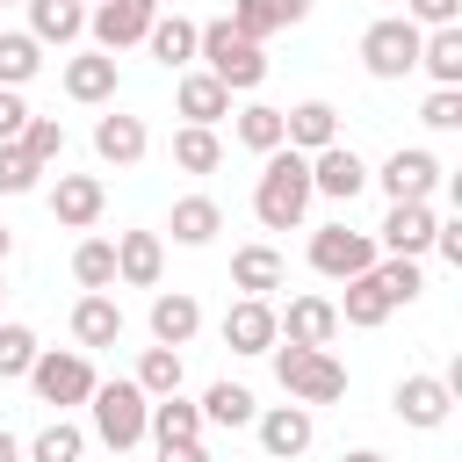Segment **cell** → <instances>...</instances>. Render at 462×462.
Masks as SVG:
<instances>
[{"label": "cell", "mask_w": 462, "mask_h": 462, "mask_svg": "<svg viewBox=\"0 0 462 462\" xmlns=\"http://www.w3.org/2000/svg\"><path fill=\"white\" fill-rule=\"evenodd\" d=\"M253 217L267 231H296L310 217V159L303 152H267L260 159V180H253Z\"/></svg>", "instance_id": "1"}, {"label": "cell", "mask_w": 462, "mask_h": 462, "mask_svg": "<svg viewBox=\"0 0 462 462\" xmlns=\"http://www.w3.org/2000/svg\"><path fill=\"white\" fill-rule=\"evenodd\" d=\"M195 58H202V72H209L224 94H253V87L267 79L260 43H245L231 22H202V29H195Z\"/></svg>", "instance_id": "2"}, {"label": "cell", "mask_w": 462, "mask_h": 462, "mask_svg": "<svg viewBox=\"0 0 462 462\" xmlns=\"http://www.w3.org/2000/svg\"><path fill=\"white\" fill-rule=\"evenodd\" d=\"M101 209H108L101 173H58V180H51V217H58L65 231H94Z\"/></svg>", "instance_id": "11"}, {"label": "cell", "mask_w": 462, "mask_h": 462, "mask_svg": "<svg viewBox=\"0 0 462 462\" xmlns=\"http://www.w3.org/2000/svg\"><path fill=\"white\" fill-rule=\"evenodd\" d=\"M94 7H101V0H94Z\"/></svg>", "instance_id": "54"}, {"label": "cell", "mask_w": 462, "mask_h": 462, "mask_svg": "<svg viewBox=\"0 0 462 462\" xmlns=\"http://www.w3.org/2000/svg\"><path fill=\"white\" fill-rule=\"evenodd\" d=\"M303 14H310V0H231V14H224V22H231L245 43H267L274 29H296Z\"/></svg>", "instance_id": "21"}, {"label": "cell", "mask_w": 462, "mask_h": 462, "mask_svg": "<svg viewBox=\"0 0 462 462\" xmlns=\"http://www.w3.org/2000/svg\"><path fill=\"white\" fill-rule=\"evenodd\" d=\"M419 65L433 72V87H462V22L455 29H426L419 36Z\"/></svg>", "instance_id": "30"}, {"label": "cell", "mask_w": 462, "mask_h": 462, "mask_svg": "<svg viewBox=\"0 0 462 462\" xmlns=\"http://www.w3.org/2000/svg\"><path fill=\"white\" fill-rule=\"evenodd\" d=\"M368 274L383 282V296H390V310H397V303H419V289H426V267H419V260H375Z\"/></svg>", "instance_id": "40"}, {"label": "cell", "mask_w": 462, "mask_h": 462, "mask_svg": "<svg viewBox=\"0 0 462 462\" xmlns=\"http://www.w3.org/2000/svg\"><path fill=\"white\" fill-rule=\"evenodd\" d=\"M22 123H29V101H22L14 87H0V144H14V137H22Z\"/></svg>", "instance_id": "46"}, {"label": "cell", "mask_w": 462, "mask_h": 462, "mask_svg": "<svg viewBox=\"0 0 462 462\" xmlns=\"http://www.w3.org/2000/svg\"><path fill=\"white\" fill-rule=\"evenodd\" d=\"M390 404H397V419H404V426L433 433V426H448V411H455V390H448L440 375H404V383L390 390Z\"/></svg>", "instance_id": "14"}, {"label": "cell", "mask_w": 462, "mask_h": 462, "mask_svg": "<svg viewBox=\"0 0 462 462\" xmlns=\"http://www.w3.org/2000/svg\"><path fill=\"white\" fill-rule=\"evenodd\" d=\"M130 383H137L144 397H173V390H180V346H144Z\"/></svg>", "instance_id": "36"}, {"label": "cell", "mask_w": 462, "mask_h": 462, "mask_svg": "<svg viewBox=\"0 0 462 462\" xmlns=\"http://www.w3.org/2000/svg\"><path fill=\"white\" fill-rule=\"evenodd\" d=\"M282 144L289 152H325V144H339V108L332 101H296V108H282Z\"/></svg>", "instance_id": "17"}, {"label": "cell", "mask_w": 462, "mask_h": 462, "mask_svg": "<svg viewBox=\"0 0 462 462\" xmlns=\"http://www.w3.org/2000/svg\"><path fill=\"white\" fill-rule=\"evenodd\" d=\"M43 346H36V332L29 325H14V318H0V383L7 375H29V361H36Z\"/></svg>", "instance_id": "41"}, {"label": "cell", "mask_w": 462, "mask_h": 462, "mask_svg": "<svg viewBox=\"0 0 462 462\" xmlns=\"http://www.w3.org/2000/svg\"><path fill=\"white\" fill-rule=\"evenodd\" d=\"M173 166H180V173H217V166H224V137L202 130V123H180V130H173Z\"/></svg>", "instance_id": "34"}, {"label": "cell", "mask_w": 462, "mask_h": 462, "mask_svg": "<svg viewBox=\"0 0 462 462\" xmlns=\"http://www.w3.org/2000/svg\"><path fill=\"white\" fill-rule=\"evenodd\" d=\"M159 274H166V238H159V231H123V238H116V282L159 289Z\"/></svg>", "instance_id": "19"}, {"label": "cell", "mask_w": 462, "mask_h": 462, "mask_svg": "<svg viewBox=\"0 0 462 462\" xmlns=\"http://www.w3.org/2000/svg\"><path fill=\"white\" fill-rule=\"evenodd\" d=\"M368 180H383V195H390V202H433V188L448 180V166H440L426 144H397Z\"/></svg>", "instance_id": "8"}, {"label": "cell", "mask_w": 462, "mask_h": 462, "mask_svg": "<svg viewBox=\"0 0 462 462\" xmlns=\"http://www.w3.org/2000/svg\"><path fill=\"white\" fill-rule=\"evenodd\" d=\"M274 303L267 296H238L231 310H224V346L231 354H274Z\"/></svg>", "instance_id": "16"}, {"label": "cell", "mask_w": 462, "mask_h": 462, "mask_svg": "<svg viewBox=\"0 0 462 462\" xmlns=\"http://www.w3.org/2000/svg\"><path fill=\"white\" fill-rule=\"evenodd\" d=\"M7 253H14V231H7V224H0V267H7Z\"/></svg>", "instance_id": "50"}, {"label": "cell", "mask_w": 462, "mask_h": 462, "mask_svg": "<svg viewBox=\"0 0 462 462\" xmlns=\"http://www.w3.org/2000/svg\"><path fill=\"white\" fill-rule=\"evenodd\" d=\"M0 7H29V0H0Z\"/></svg>", "instance_id": "51"}, {"label": "cell", "mask_w": 462, "mask_h": 462, "mask_svg": "<svg viewBox=\"0 0 462 462\" xmlns=\"http://www.w3.org/2000/svg\"><path fill=\"white\" fill-rule=\"evenodd\" d=\"M79 455H87V433H79L72 419H51V426L22 448V462H79Z\"/></svg>", "instance_id": "37"}, {"label": "cell", "mask_w": 462, "mask_h": 462, "mask_svg": "<svg viewBox=\"0 0 462 462\" xmlns=\"http://www.w3.org/2000/svg\"><path fill=\"white\" fill-rule=\"evenodd\" d=\"M43 180V166L22 152V144H0V195H29Z\"/></svg>", "instance_id": "42"}, {"label": "cell", "mask_w": 462, "mask_h": 462, "mask_svg": "<svg viewBox=\"0 0 462 462\" xmlns=\"http://www.w3.org/2000/svg\"><path fill=\"white\" fill-rule=\"evenodd\" d=\"M433 202H390V217H383V231H375V253L383 260H419L426 245H433Z\"/></svg>", "instance_id": "9"}, {"label": "cell", "mask_w": 462, "mask_h": 462, "mask_svg": "<svg viewBox=\"0 0 462 462\" xmlns=\"http://www.w3.org/2000/svg\"><path fill=\"white\" fill-rule=\"evenodd\" d=\"M144 433L159 440V448H180V440H202V411L173 390V397H152V419H144Z\"/></svg>", "instance_id": "28"}, {"label": "cell", "mask_w": 462, "mask_h": 462, "mask_svg": "<svg viewBox=\"0 0 462 462\" xmlns=\"http://www.w3.org/2000/svg\"><path fill=\"white\" fill-rule=\"evenodd\" d=\"M426 253H440L448 267H462V217H440V224H433V245H426Z\"/></svg>", "instance_id": "45"}, {"label": "cell", "mask_w": 462, "mask_h": 462, "mask_svg": "<svg viewBox=\"0 0 462 462\" xmlns=\"http://www.w3.org/2000/svg\"><path fill=\"white\" fill-rule=\"evenodd\" d=\"M72 339H79V354L116 346V339H123V303H116L108 289H87V296L72 303Z\"/></svg>", "instance_id": "20"}, {"label": "cell", "mask_w": 462, "mask_h": 462, "mask_svg": "<svg viewBox=\"0 0 462 462\" xmlns=\"http://www.w3.org/2000/svg\"><path fill=\"white\" fill-rule=\"evenodd\" d=\"M419 36H426V29H411L404 14L368 22V29H361V65H368V79H404V72H419Z\"/></svg>", "instance_id": "6"}, {"label": "cell", "mask_w": 462, "mask_h": 462, "mask_svg": "<svg viewBox=\"0 0 462 462\" xmlns=\"http://www.w3.org/2000/svg\"><path fill=\"white\" fill-rule=\"evenodd\" d=\"M87 411H94V433H101V448H116V455H130L137 440H144V419H152V397L130 383V375H116V383H94V397H87Z\"/></svg>", "instance_id": "4"}, {"label": "cell", "mask_w": 462, "mask_h": 462, "mask_svg": "<svg viewBox=\"0 0 462 462\" xmlns=\"http://www.w3.org/2000/svg\"><path fill=\"white\" fill-rule=\"evenodd\" d=\"M404 22L411 29H455L462 22V0H404Z\"/></svg>", "instance_id": "44"}, {"label": "cell", "mask_w": 462, "mask_h": 462, "mask_svg": "<svg viewBox=\"0 0 462 462\" xmlns=\"http://www.w3.org/2000/svg\"><path fill=\"white\" fill-rule=\"evenodd\" d=\"M0 462H22V440H14L7 426H0Z\"/></svg>", "instance_id": "48"}, {"label": "cell", "mask_w": 462, "mask_h": 462, "mask_svg": "<svg viewBox=\"0 0 462 462\" xmlns=\"http://www.w3.org/2000/svg\"><path fill=\"white\" fill-rule=\"evenodd\" d=\"M144 7H152V14H159V0H144Z\"/></svg>", "instance_id": "52"}, {"label": "cell", "mask_w": 462, "mask_h": 462, "mask_svg": "<svg viewBox=\"0 0 462 462\" xmlns=\"http://www.w3.org/2000/svg\"><path fill=\"white\" fill-rule=\"evenodd\" d=\"M72 282L79 289H116V238H79L72 245Z\"/></svg>", "instance_id": "35"}, {"label": "cell", "mask_w": 462, "mask_h": 462, "mask_svg": "<svg viewBox=\"0 0 462 462\" xmlns=\"http://www.w3.org/2000/svg\"><path fill=\"white\" fill-rule=\"evenodd\" d=\"M195 29H202V22H188V14H152L144 51H152L166 72H188V65H195Z\"/></svg>", "instance_id": "25"}, {"label": "cell", "mask_w": 462, "mask_h": 462, "mask_svg": "<svg viewBox=\"0 0 462 462\" xmlns=\"http://www.w3.org/2000/svg\"><path fill=\"white\" fill-rule=\"evenodd\" d=\"M375 260H383L375 238L354 231V224H318V231H310V267H318L325 282H354V274H368Z\"/></svg>", "instance_id": "7"}, {"label": "cell", "mask_w": 462, "mask_h": 462, "mask_svg": "<svg viewBox=\"0 0 462 462\" xmlns=\"http://www.w3.org/2000/svg\"><path fill=\"white\" fill-rule=\"evenodd\" d=\"M14 144H22L36 166H58V159H65V123H58V116H29Z\"/></svg>", "instance_id": "39"}, {"label": "cell", "mask_w": 462, "mask_h": 462, "mask_svg": "<svg viewBox=\"0 0 462 462\" xmlns=\"http://www.w3.org/2000/svg\"><path fill=\"white\" fill-rule=\"evenodd\" d=\"M419 123L426 130H462V87H433L426 108H419Z\"/></svg>", "instance_id": "43"}, {"label": "cell", "mask_w": 462, "mask_h": 462, "mask_svg": "<svg viewBox=\"0 0 462 462\" xmlns=\"http://www.w3.org/2000/svg\"><path fill=\"white\" fill-rule=\"evenodd\" d=\"M195 411H202V426H253V419H260V404H253L245 383H209Z\"/></svg>", "instance_id": "32"}, {"label": "cell", "mask_w": 462, "mask_h": 462, "mask_svg": "<svg viewBox=\"0 0 462 462\" xmlns=\"http://www.w3.org/2000/svg\"><path fill=\"white\" fill-rule=\"evenodd\" d=\"M173 108L188 116V123H202V130H217L224 116H231V94L209 79V72H180V87H173Z\"/></svg>", "instance_id": "26"}, {"label": "cell", "mask_w": 462, "mask_h": 462, "mask_svg": "<svg viewBox=\"0 0 462 462\" xmlns=\"http://www.w3.org/2000/svg\"><path fill=\"white\" fill-rule=\"evenodd\" d=\"M375 7H390V0H375Z\"/></svg>", "instance_id": "53"}, {"label": "cell", "mask_w": 462, "mask_h": 462, "mask_svg": "<svg viewBox=\"0 0 462 462\" xmlns=\"http://www.w3.org/2000/svg\"><path fill=\"white\" fill-rule=\"evenodd\" d=\"M274 375H282L289 404H339L346 397V368L332 361V346H282L274 339Z\"/></svg>", "instance_id": "3"}, {"label": "cell", "mask_w": 462, "mask_h": 462, "mask_svg": "<svg viewBox=\"0 0 462 462\" xmlns=\"http://www.w3.org/2000/svg\"><path fill=\"white\" fill-rule=\"evenodd\" d=\"M361 188H368V166H361V152H354V144H325V152H310V195L354 202Z\"/></svg>", "instance_id": "15"}, {"label": "cell", "mask_w": 462, "mask_h": 462, "mask_svg": "<svg viewBox=\"0 0 462 462\" xmlns=\"http://www.w3.org/2000/svg\"><path fill=\"white\" fill-rule=\"evenodd\" d=\"M29 36L36 43H79L87 36V0H29Z\"/></svg>", "instance_id": "24"}, {"label": "cell", "mask_w": 462, "mask_h": 462, "mask_svg": "<svg viewBox=\"0 0 462 462\" xmlns=\"http://www.w3.org/2000/svg\"><path fill=\"white\" fill-rule=\"evenodd\" d=\"M166 231H173V245H209V238L224 231V209H217L209 195H180L173 217H166Z\"/></svg>", "instance_id": "29"}, {"label": "cell", "mask_w": 462, "mask_h": 462, "mask_svg": "<svg viewBox=\"0 0 462 462\" xmlns=\"http://www.w3.org/2000/svg\"><path fill=\"white\" fill-rule=\"evenodd\" d=\"M339 462H390V455H375V448H346Z\"/></svg>", "instance_id": "49"}, {"label": "cell", "mask_w": 462, "mask_h": 462, "mask_svg": "<svg viewBox=\"0 0 462 462\" xmlns=\"http://www.w3.org/2000/svg\"><path fill=\"white\" fill-rule=\"evenodd\" d=\"M253 433H260V455H267V462H296V455L310 448L318 419H310V404H267V411L253 419Z\"/></svg>", "instance_id": "10"}, {"label": "cell", "mask_w": 462, "mask_h": 462, "mask_svg": "<svg viewBox=\"0 0 462 462\" xmlns=\"http://www.w3.org/2000/svg\"><path fill=\"white\" fill-rule=\"evenodd\" d=\"M238 144L245 152H282V108H267V101H253V108H238Z\"/></svg>", "instance_id": "38"}, {"label": "cell", "mask_w": 462, "mask_h": 462, "mask_svg": "<svg viewBox=\"0 0 462 462\" xmlns=\"http://www.w3.org/2000/svg\"><path fill=\"white\" fill-rule=\"evenodd\" d=\"M65 94H72L79 108L116 101V58H108V51H79V58H65Z\"/></svg>", "instance_id": "22"}, {"label": "cell", "mask_w": 462, "mask_h": 462, "mask_svg": "<svg viewBox=\"0 0 462 462\" xmlns=\"http://www.w3.org/2000/svg\"><path fill=\"white\" fill-rule=\"evenodd\" d=\"M282 274H289V267H282L274 245H238V253H231V289H238V296H267V289H282Z\"/></svg>", "instance_id": "27"}, {"label": "cell", "mask_w": 462, "mask_h": 462, "mask_svg": "<svg viewBox=\"0 0 462 462\" xmlns=\"http://www.w3.org/2000/svg\"><path fill=\"white\" fill-rule=\"evenodd\" d=\"M94 383H101V375H94V361H87L79 346H43V354L29 361V390H36L43 404H58V411H65V404H87Z\"/></svg>", "instance_id": "5"}, {"label": "cell", "mask_w": 462, "mask_h": 462, "mask_svg": "<svg viewBox=\"0 0 462 462\" xmlns=\"http://www.w3.org/2000/svg\"><path fill=\"white\" fill-rule=\"evenodd\" d=\"M36 72H43V43H36L29 29H0V87L22 94Z\"/></svg>", "instance_id": "33"}, {"label": "cell", "mask_w": 462, "mask_h": 462, "mask_svg": "<svg viewBox=\"0 0 462 462\" xmlns=\"http://www.w3.org/2000/svg\"><path fill=\"white\" fill-rule=\"evenodd\" d=\"M332 310H339V325L368 332V325H383V318H390V296H383V282H375V274H354V282H346V296H339Z\"/></svg>", "instance_id": "31"}, {"label": "cell", "mask_w": 462, "mask_h": 462, "mask_svg": "<svg viewBox=\"0 0 462 462\" xmlns=\"http://www.w3.org/2000/svg\"><path fill=\"white\" fill-rule=\"evenodd\" d=\"M282 346H332L339 339V310L332 296H289V310H274Z\"/></svg>", "instance_id": "12"}, {"label": "cell", "mask_w": 462, "mask_h": 462, "mask_svg": "<svg viewBox=\"0 0 462 462\" xmlns=\"http://www.w3.org/2000/svg\"><path fill=\"white\" fill-rule=\"evenodd\" d=\"M152 152V130H144V116H94V159L101 166H137Z\"/></svg>", "instance_id": "18"}, {"label": "cell", "mask_w": 462, "mask_h": 462, "mask_svg": "<svg viewBox=\"0 0 462 462\" xmlns=\"http://www.w3.org/2000/svg\"><path fill=\"white\" fill-rule=\"evenodd\" d=\"M159 462H209L202 440H180V448H159Z\"/></svg>", "instance_id": "47"}, {"label": "cell", "mask_w": 462, "mask_h": 462, "mask_svg": "<svg viewBox=\"0 0 462 462\" xmlns=\"http://www.w3.org/2000/svg\"><path fill=\"white\" fill-rule=\"evenodd\" d=\"M87 29H94V51H130V43H144L152 36V7L144 0H101V7H87Z\"/></svg>", "instance_id": "13"}, {"label": "cell", "mask_w": 462, "mask_h": 462, "mask_svg": "<svg viewBox=\"0 0 462 462\" xmlns=\"http://www.w3.org/2000/svg\"><path fill=\"white\" fill-rule=\"evenodd\" d=\"M195 332H202V303L188 289H159L152 296V339L159 346H188Z\"/></svg>", "instance_id": "23"}]
</instances>
